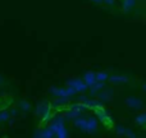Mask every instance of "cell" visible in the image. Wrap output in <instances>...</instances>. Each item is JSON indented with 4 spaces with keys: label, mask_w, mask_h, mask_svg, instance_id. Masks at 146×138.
<instances>
[{
    "label": "cell",
    "mask_w": 146,
    "mask_h": 138,
    "mask_svg": "<svg viewBox=\"0 0 146 138\" xmlns=\"http://www.w3.org/2000/svg\"><path fill=\"white\" fill-rule=\"evenodd\" d=\"M74 125L78 127L81 131L87 132V120H86V119H76Z\"/></svg>",
    "instance_id": "obj_3"
},
{
    "label": "cell",
    "mask_w": 146,
    "mask_h": 138,
    "mask_svg": "<svg viewBox=\"0 0 146 138\" xmlns=\"http://www.w3.org/2000/svg\"><path fill=\"white\" fill-rule=\"evenodd\" d=\"M92 1H95V3H101L103 0H92Z\"/></svg>",
    "instance_id": "obj_10"
},
{
    "label": "cell",
    "mask_w": 146,
    "mask_h": 138,
    "mask_svg": "<svg viewBox=\"0 0 146 138\" xmlns=\"http://www.w3.org/2000/svg\"><path fill=\"white\" fill-rule=\"evenodd\" d=\"M136 123H139L140 125H144L145 124V114H141L136 118Z\"/></svg>",
    "instance_id": "obj_7"
},
{
    "label": "cell",
    "mask_w": 146,
    "mask_h": 138,
    "mask_svg": "<svg viewBox=\"0 0 146 138\" xmlns=\"http://www.w3.org/2000/svg\"><path fill=\"white\" fill-rule=\"evenodd\" d=\"M105 1V4H108V5H113L114 4V0H104Z\"/></svg>",
    "instance_id": "obj_9"
},
{
    "label": "cell",
    "mask_w": 146,
    "mask_h": 138,
    "mask_svg": "<svg viewBox=\"0 0 146 138\" xmlns=\"http://www.w3.org/2000/svg\"><path fill=\"white\" fill-rule=\"evenodd\" d=\"M95 78H96V81H105L106 78H108V74H106L105 72H100V73H96L95 74Z\"/></svg>",
    "instance_id": "obj_5"
},
{
    "label": "cell",
    "mask_w": 146,
    "mask_h": 138,
    "mask_svg": "<svg viewBox=\"0 0 146 138\" xmlns=\"http://www.w3.org/2000/svg\"><path fill=\"white\" fill-rule=\"evenodd\" d=\"M96 82V78H95V73L94 72H88L85 74V85L86 86H91V85H95Z\"/></svg>",
    "instance_id": "obj_2"
},
{
    "label": "cell",
    "mask_w": 146,
    "mask_h": 138,
    "mask_svg": "<svg viewBox=\"0 0 146 138\" xmlns=\"http://www.w3.org/2000/svg\"><path fill=\"white\" fill-rule=\"evenodd\" d=\"M96 129H98V124H96L95 119H94V118L87 119V132L92 133V132H95Z\"/></svg>",
    "instance_id": "obj_4"
},
{
    "label": "cell",
    "mask_w": 146,
    "mask_h": 138,
    "mask_svg": "<svg viewBox=\"0 0 146 138\" xmlns=\"http://www.w3.org/2000/svg\"><path fill=\"white\" fill-rule=\"evenodd\" d=\"M111 81L113 82H124V81H127V78L126 77H113Z\"/></svg>",
    "instance_id": "obj_8"
},
{
    "label": "cell",
    "mask_w": 146,
    "mask_h": 138,
    "mask_svg": "<svg viewBox=\"0 0 146 138\" xmlns=\"http://www.w3.org/2000/svg\"><path fill=\"white\" fill-rule=\"evenodd\" d=\"M68 86L69 88H73L74 91H85L86 87H87L81 79H71L68 82Z\"/></svg>",
    "instance_id": "obj_1"
},
{
    "label": "cell",
    "mask_w": 146,
    "mask_h": 138,
    "mask_svg": "<svg viewBox=\"0 0 146 138\" xmlns=\"http://www.w3.org/2000/svg\"><path fill=\"white\" fill-rule=\"evenodd\" d=\"M135 5V0H124L123 1V7H124V9H131L132 7Z\"/></svg>",
    "instance_id": "obj_6"
}]
</instances>
